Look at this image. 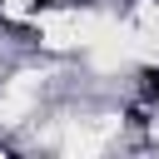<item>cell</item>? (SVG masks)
Returning <instances> with one entry per match:
<instances>
[{
	"label": "cell",
	"mask_w": 159,
	"mask_h": 159,
	"mask_svg": "<svg viewBox=\"0 0 159 159\" xmlns=\"http://www.w3.org/2000/svg\"><path fill=\"white\" fill-rule=\"evenodd\" d=\"M35 94H40L35 75H20V80H10V89L0 94V119H5V124H20V114L35 104Z\"/></svg>",
	"instance_id": "cell-1"
},
{
	"label": "cell",
	"mask_w": 159,
	"mask_h": 159,
	"mask_svg": "<svg viewBox=\"0 0 159 159\" xmlns=\"http://www.w3.org/2000/svg\"><path fill=\"white\" fill-rule=\"evenodd\" d=\"M0 5H5V10H10V15H25V10H30V5H35V0H0Z\"/></svg>",
	"instance_id": "cell-2"
}]
</instances>
